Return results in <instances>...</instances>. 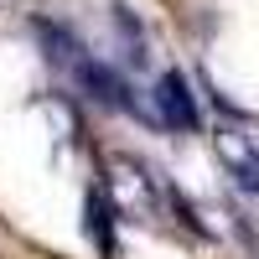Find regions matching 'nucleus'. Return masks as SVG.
Listing matches in <instances>:
<instances>
[{"label":"nucleus","mask_w":259,"mask_h":259,"mask_svg":"<svg viewBox=\"0 0 259 259\" xmlns=\"http://www.w3.org/2000/svg\"><path fill=\"white\" fill-rule=\"evenodd\" d=\"M89 239H99V254H104V259L114 254V233H109V197H104V192H94V197H89Z\"/></svg>","instance_id":"4"},{"label":"nucleus","mask_w":259,"mask_h":259,"mask_svg":"<svg viewBox=\"0 0 259 259\" xmlns=\"http://www.w3.org/2000/svg\"><path fill=\"white\" fill-rule=\"evenodd\" d=\"M150 104H156V119L166 130H197V104H192V89L182 73H161Z\"/></svg>","instance_id":"3"},{"label":"nucleus","mask_w":259,"mask_h":259,"mask_svg":"<svg viewBox=\"0 0 259 259\" xmlns=\"http://www.w3.org/2000/svg\"><path fill=\"white\" fill-rule=\"evenodd\" d=\"M212 145H218V161L228 166V177L244 192H259V140L244 135V130H233V124H223L212 135Z\"/></svg>","instance_id":"2"},{"label":"nucleus","mask_w":259,"mask_h":259,"mask_svg":"<svg viewBox=\"0 0 259 259\" xmlns=\"http://www.w3.org/2000/svg\"><path fill=\"white\" fill-rule=\"evenodd\" d=\"M109 197H114V207L124 212V218H140V223L161 218V187H156V177H150L140 161H130V156L109 161Z\"/></svg>","instance_id":"1"}]
</instances>
